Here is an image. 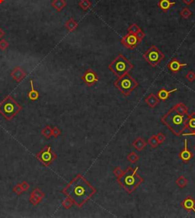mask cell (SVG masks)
<instances>
[{
	"label": "cell",
	"mask_w": 195,
	"mask_h": 218,
	"mask_svg": "<svg viewBox=\"0 0 195 218\" xmlns=\"http://www.w3.org/2000/svg\"><path fill=\"white\" fill-rule=\"evenodd\" d=\"M159 101L160 100L159 99L158 96L156 94H154V93H150L149 96L145 98V102L151 108H154L156 106H157V104L159 103Z\"/></svg>",
	"instance_id": "cell-17"
},
{
	"label": "cell",
	"mask_w": 195,
	"mask_h": 218,
	"mask_svg": "<svg viewBox=\"0 0 195 218\" xmlns=\"http://www.w3.org/2000/svg\"><path fill=\"white\" fill-rule=\"evenodd\" d=\"M65 27L69 32H73L78 27V23L73 18H71L66 22Z\"/></svg>",
	"instance_id": "cell-23"
},
{
	"label": "cell",
	"mask_w": 195,
	"mask_h": 218,
	"mask_svg": "<svg viewBox=\"0 0 195 218\" xmlns=\"http://www.w3.org/2000/svg\"><path fill=\"white\" fill-rule=\"evenodd\" d=\"M73 205H74V203H73V201H72L71 199L68 197H67L66 199H64V200H63V202H62V206H63V208L66 210L71 208L72 206H73Z\"/></svg>",
	"instance_id": "cell-30"
},
{
	"label": "cell",
	"mask_w": 195,
	"mask_h": 218,
	"mask_svg": "<svg viewBox=\"0 0 195 218\" xmlns=\"http://www.w3.org/2000/svg\"><path fill=\"white\" fill-rule=\"evenodd\" d=\"M11 76L17 82H21L25 78L26 73L24 72L20 67H15L11 72Z\"/></svg>",
	"instance_id": "cell-15"
},
{
	"label": "cell",
	"mask_w": 195,
	"mask_h": 218,
	"mask_svg": "<svg viewBox=\"0 0 195 218\" xmlns=\"http://www.w3.org/2000/svg\"><path fill=\"white\" fill-rule=\"evenodd\" d=\"M21 110V107L10 95L6 96L0 104V113L7 120H11Z\"/></svg>",
	"instance_id": "cell-5"
},
{
	"label": "cell",
	"mask_w": 195,
	"mask_h": 218,
	"mask_svg": "<svg viewBox=\"0 0 195 218\" xmlns=\"http://www.w3.org/2000/svg\"><path fill=\"white\" fill-rule=\"evenodd\" d=\"M108 68L115 75L120 78L128 74L129 71L133 68V65L122 54H119L109 64Z\"/></svg>",
	"instance_id": "cell-4"
},
{
	"label": "cell",
	"mask_w": 195,
	"mask_h": 218,
	"mask_svg": "<svg viewBox=\"0 0 195 218\" xmlns=\"http://www.w3.org/2000/svg\"><path fill=\"white\" fill-rule=\"evenodd\" d=\"M3 35H4V31H3L1 28H0V38H1V37H2Z\"/></svg>",
	"instance_id": "cell-42"
},
{
	"label": "cell",
	"mask_w": 195,
	"mask_h": 218,
	"mask_svg": "<svg viewBox=\"0 0 195 218\" xmlns=\"http://www.w3.org/2000/svg\"><path fill=\"white\" fill-rule=\"evenodd\" d=\"M132 145L134 148L138 151H141L146 146V142L142 138L139 137L137 139L134 140L132 143Z\"/></svg>",
	"instance_id": "cell-19"
},
{
	"label": "cell",
	"mask_w": 195,
	"mask_h": 218,
	"mask_svg": "<svg viewBox=\"0 0 195 218\" xmlns=\"http://www.w3.org/2000/svg\"><path fill=\"white\" fill-rule=\"evenodd\" d=\"M178 89L177 88H174V89L170 90V91H168L165 88H162L157 93L156 96H158L159 99L162 101H165L168 99L169 97L170 94H171L172 92H174V91H177Z\"/></svg>",
	"instance_id": "cell-16"
},
{
	"label": "cell",
	"mask_w": 195,
	"mask_h": 218,
	"mask_svg": "<svg viewBox=\"0 0 195 218\" xmlns=\"http://www.w3.org/2000/svg\"><path fill=\"white\" fill-rule=\"evenodd\" d=\"M9 46V43H8L6 40H0V49L1 50H5L8 48V46Z\"/></svg>",
	"instance_id": "cell-37"
},
{
	"label": "cell",
	"mask_w": 195,
	"mask_h": 218,
	"mask_svg": "<svg viewBox=\"0 0 195 218\" xmlns=\"http://www.w3.org/2000/svg\"><path fill=\"white\" fill-rule=\"evenodd\" d=\"M182 2H183L185 5H191L194 2V0H182Z\"/></svg>",
	"instance_id": "cell-41"
},
{
	"label": "cell",
	"mask_w": 195,
	"mask_h": 218,
	"mask_svg": "<svg viewBox=\"0 0 195 218\" xmlns=\"http://www.w3.org/2000/svg\"><path fill=\"white\" fill-rule=\"evenodd\" d=\"M187 80L190 82H194L195 80V73L193 71H189L188 73H187L186 76H185Z\"/></svg>",
	"instance_id": "cell-34"
},
{
	"label": "cell",
	"mask_w": 195,
	"mask_h": 218,
	"mask_svg": "<svg viewBox=\"0 0 195 218\" xmlns=\"http://www.w3.org/2000/svg\"><path fill=\"white\" fill-rule=\"evenodd\" d=\"M175 2H171L170 0H160L158 3V6L163 12H166L172 5H175Z\"/></svg>",
	"instance_id": "cell-20"
},
{
	"label": "cell",
	"mask_w": 195,
	"mask_h": 218,
	"mask_svg": "<svg viewBox=\"0 0 195 218\" xmlns=\"http://www.w3.org/2000/svg\"><path fill=\"white\" fill-rule=\"evenodd\" d=\"M186 129L191 132H195V113H191L188 115L186 122Z\"/></svg>",
	"instance_id": "cell-18"
},
{
	"label": "cell",
	"mask_w": 195,
	"mask_h": 218,
	"mask_svg": "<svg viewBox=\"0 0 195 218\" xmlns=\"http://www.w3.org/2000/svg\"><path fill=\"white\" fill-rule=\"evenodd\" d=\"M174 108L180 114L182 115H188V108L183 104V103L180 102L178 104H175L174 106Z\"/></svg>",
	"instance_id": "cell-24"
},
{
	"label": "cell",
	"mask_w": 195,
	"mask_h": 218,
	"mask_svg": "<svg viewBox=\"0 0 195 218\" xmlns=\"http://www.w3.org/2000/svg\"><path fill=\"white\" fill-rule=\"evenodd\" d=\"M181 205L188 211H194L195 213V201L191 196H188L181 202Z\"/></svg>",
	"instance_id": "cell-14"
},
{
	"label": "cell",
	"mask_w": 195,
	"mask_h": 218,
	"mask_svg": "<svg viewBox=\"0 0 195 218\" xmlns=\"http://www.w3.org/2000/svg\"><path fill=\"white\" fill-rule=\"evenodd\" d=\"M30 85H31V91L30 92L28 93V96L30 100L35 101L39 98V92L37 90H36L35 88H34L32 80H30Z\"/></svg>",
	"instance_id": "cell-21"
},
{
	"label": "cell",
	"mask_w": 195,
	"mask_h": 218,
	"mask_svg": "<svg viewBox=\"0 0 195 218\" xmlns=\"http://www.w3.org/2000/svg\"><path fill=\"white\" fill-rule=\"evenodd\" d=\"M156 139H157V141H158L159 144H162V143H163L164 141H165V136L164 135L163 133H162V132H159V133L156 135Z\"/></svg>",
	"instance_id": "cell-36"
},
{
	"label": "cell",
	"mask_w": 195,
	"mask_h": 218,
	"mask_svg": "<svg viewBox=\"0 0 195 218\" xmlns=\"http://www.w3.org/2000/svg\"><path fill=\"white\" fill-rule=\"evenodd\" d=\"M121 43H122L124 46L128 48V49H133L134 48L137 47V46L141 43V41L137 38V37L135 34L128 33V34H126V35L121 39Z\"/></svg>",
	"instance_id": "cell-9"
},
{
	"label": "cell",
	"mask_w": 195,
	"mask_h": 218,
	"mask_svg": "<svg viewBox=\"0 0 195 218\" xmlns=\"http://www.w3.org/2000/svg\"><path fill=\"white\" fill-rule=\"evenodd\" d=\"M140 31H142L141 28H140V27H139L137 24H131L130 27H128V29H127V32L130 33V34H135V35L137 34H138Z\"/></svg>",
	"instance_id": "cell-27"
},
{
	"label": "cell",
	"mask_w": 195,
	"mask_h": 218,
	"mask_svg": "<svg viewBox=\"0 0 195 218\" xmlns=\"http://www.w3.org/2000/svg\"><path fill=\"white\" fill-rule=\"evenodd\" d=\"M43 197H44V193L39 188H36L31 193L30 202L33 205H37L41 202Z\"/></svg>",
	"instance_id": "cell-12"
},
{
	"label": "cell",
	"mask_w": 195,
	"mask_h": 218,
	"mask_svg": "<svg viewBox=\"0 0 195 218\" xmlns=\"http://www.w3.org/2000/svg\"><path fill=\"white\" fill-rule=\"evenodd\" d=\"M66 2L65 0H54L51 2V5L57 11V12H61L63 9L66 6Z\"/></svg>",
	"instance_id": "cell-22"
},
{
	"label": "cell",
	"mask_w": 195,
	"mask_h": 218,
	"mask_svg": "<svg viewBox=\"0 0 195 218\" xmlns=\"http://www.w3.org/2000/svg\"><path fill=\"white\" fill-rule=\"evenodd\" d=\"M139 166L133 169L131 166L127 167L121 177L118 178V184L121 185L125 191L128 193H132L140 184L143 183V179L137 173Z\"/></svg>",
	"instance_id": "cell-3"
},
{
	"label": "cell",
	"mask_w": 195,
	"mask_h": 218,
	"mask_svg": "<svg viewBox=\"0 0 195 218\" xmlns=\"http://www.w3.org/2000/svg\"><path fill=\"white\" fill-rule=\"evenodd\" d=\"M178 157L185 163H188V162L193 158V157H194V154H193L192 152L190 151L189 149H188V140L187 139L185 140V147H184L183 150L179 153Z\"/></svg>",
	"instance_id": "cell-11"
},
{
	"label": "cell",
	"mask_w": 195,
	"mask_h": 218,
	"mask_svg": "<svg viewBox=\"0 0 195 218\" xmlns=\"http://www.w3.org/2000/svg\"><path fill=\"white\" fill-rule=\"evenodd\" d=\"M184 135H194V136H195V132H191L190 134H184Z\"/></svg>",
	"instance_id": "cell-43"
},
{
	"label": "cell",
	"mask_w": 195,
	"mask_h": 218,
	"mask_svg": "<svg viewBox=\"0 0 195 218\" xmlns=\"http://www.w3.org/2000/svg\"><path fill=\"white\" fill-rule=\"evenodd\" d=\"M42 135L47 138H50L52 136V129L50 126H46L44 129L42 130Z\"/></svg>",
	"instance_id": "cell-32"
},
{
	"label": "cell",
	"mask_w": 195,
	"mask_h": 218,
	"mask_svg": "<svg viewBox=\"0 0 195 218\" xmlns=\"http://www.w3.org/2000/svg\"><path fill=\"white\" fill-rule=\"evenodd\" d=\"M62 192L69 198L74 205L81 208L97 192V190L82 174L79 173L62 190Z\"/></svg>",
	"instance_id": "cell-1"
},
{
	"label": "cell",
	"mask_w": 195,
	"mask_h": 218,
	"mask_svg": "<svg viewBox=\"0 0 195 218\" xmlns=\"http://www.w3.org/2000/svg\"><path fill=\"white\" fill-rule=\"evenodd\" d=\"M187 66H188V64L182 63V62H180V61H179L178 60H177V59H173L171 61L169 62V63L168 64V65H167L168 69H169L171 71H172L173 73L178 72L182 68Z\"/></svg>",
	"instance_id": "cell-13"
},
{
	"label": "cell",
	"mask_w": 195,
	"mask_h": 218,
	"mask_svg": "<svg viewBox=\"0 0 195 218\" xmlns=\"http://www.w3.org/2000/svg\"><path fill=\"white\" fill-rule=\"evenodd\" d=\"M81 78L83 81L84 83L87 85V86L88 87L93 86L99 80V77H98L97 73L95 71H93L92 69H91V68L86 70L82 75Z\"/></svg>",
	"instance_id": "cell-10"
},
{
	"label": "cell",
	"mask_w": 195,
	"mask_h": 218,
	"mask_svg": "<svg viewBox=\"0 0 195 218\" xmlns=\"http://www.w3.org/2000/svg\"><path fill=\"white\" fill-rule=\"evenodd\" d=\"M115 88H118L121 93L125 96H129L132 91H133L137 87L139 83L129 74L120 77L114 82Z\"/></svg>",
	"instance_id": "cell-6"
},
{
	"label": "cell",
	"mask_w": 195,
	"mask_h": 218,
	"mask_svg": "<svg viewBox=\"0 0 195 218\" xmlns=\"http://www.w3.org/2000/svg\"><path fill=\"white\" fill-rule=\"evenodd\" d=\"M180 15H182L185 19H188V18H190V16L192 15V12H191V10H190L188 7H184L180 12Z\"/></svg>",
	"instance_id": "cell-28"
},
{
	"label": "cell",
	"mask_w": 195,
	"mask_h": 218,
	"mask_svg": "<svg viewBox=\"0 0 195 218\" xmlns=\"http://www.w3.org/2000/svg\"><path fill=\"white\" fill-rule=\"evenodd\" d=\"M61 134V132H60V129L57 127H54L52 129V136H54V138H57L59 135Z\"/></svg>",
	"instance_id": "cell-38"
},
{
	"label": "cell",
	"mask_w": 195,
	"mask_h": 218,
	"mask_svg": "<svg viewBox=\"0 0 195 218\" xmlns=\"http://www.w3.org/2000/svg\"><path fill=\"white\" fill-rule=\"evenodd\" d=\"M123 173H124V170H123L121 167H119V166H118V167L115 168L113 171V174L117 177V178H119V177H121V176L123 175Z\"/></svg>",
	"instance_id": "cell-33"
},
{
	"label": "cell",
	"mask_w": 195,
	"mask_h": 218,
	"mask_svg": "<svg viewBox=\"0 0 195 218\" xmlns=\"http://www.w3.org/2000/svg\"><path fill=\"white\" fill-rule=\"evenodd\" d=\"M136 36H137V38H138V39H139V40H140V41H141V42H142V40H143V39H144L145 36H146V35H145L144 32H143V31H140V32H139V33H138V34H136Z\"/></svg>",
	"instance_id": "cell-39"
},
{
	"label": "cell",
	"mask_w": 195,
	"mask_h": 218,
	"mask_svg": "<svg viewBox=\"0 0 195 218\" xmlns=\"http://www.w3.org/2000/svg\"><path fill=\"white\" fill-rule=\"evenodd\" d=\"M143 57L149 65L152 67H156L165 58V54L162 53L156 46L152 45L143 54Z\"/></svg>",
	"instance_id": "cell-7"
},
{
	"label": "cell",
	"mask_w": 195,
	"mask_h": 218,
	"mask_svg": "<svg viewBox=\"0 0 195 218\" xmlns=\"http://www.w3.org/2000/svg\"><path fill=\"white\" fill-rule=\"evenodd\" d=\"M79 5L80 6L81 9H82V10L87 11L92 7V2L89 0H80Z\"/></svg>",
	"instance_id": "cell-26"
},
{
	"label": "cell",
	"mask_w": 195,
	"mask_h": 218,
	"mask_svg": "<svg viewBox=\"0 0 195 218\" xmlns=\"http://www.w3.org/2000/svg\"><path fill=\"white\" fill-rule=\"evenodd\" d=\"M127 158L131 163H135L136 162L138 161L139 159H140V157L137 154L136 152L132 151L131 153H130L128 155H127Z\"/></svg>",
	"instance_id": "cell-29"
},
{
	"label": "cell",
	"mask_w": 195,
	"mask_h": 218,
	"mask_svg": "<svg viewBox=\"0 0 195 218\" xmlns=\"http://www.w3.org/2000/svg\"><path fill=\"white\" fill-rule=\"evenodd\" d=\"M21 186L22 187V188L24 189V191H27V190L29 189L30 188V185L27 183V182H22L21 183Z\"/></svg>",
	"instance_id": "cell-40"
},
{
	"label": "cell",
	"mask_w": 195,
	"mask_h": 218,
	"mask_svg": "<svg viewBox=\"0 0 195 218\" xmlns=\"http://www.w3.org/2000/svg\"><path fill=\"white\" fill-rule=\"evenodd\" d=\"M148 144H149L152 148H156V147H158V145L159 144L158 141H157L156 135H152V136H151L150 138L148 139Z\"/></svg>",
	"instance_id": "cell-31"
},
{
	"label": "cell",
	"mask_w": 195,
	"mask_h": 218,
	"mask_svg": "<svg viewBox=\"0 0 195 218\" xmlns=\"http://www.w3.org/2000/svg\"><path fill=\"white\" fill-rule=\"evenodd\" d=\"M13 191H14V192L16 193V194H18V195L21 194V193L23 192V191H24V189L22 188V187H21V184H17L16 186L14 187Z\"/></svg>",
	"instance_id": "cell-35"
},
{
	"label": "cell",
	"mask_w": 195,
	"mask_h": 218,
	"mask_svg": "<svg viewBox=\"0 0 195 218\" xmlns=\"http://www.w3.org/2000/svg\"><path fill=\"white\" fill-rule=\"evenodd\" d=\"M4 1L5 0H0V4H2V3L4 2Z\"/></svg>",
	"instance_id": "cell-44"
},
{
	"label": "cell",
	"mask_w": 195,
	"mask_h": 218,
	"mask_svg": "<svg viewBox=\"0 0 195 218\" xmlns=\"http://www.w3.org/2000/svg\"><path fill=\"white\" fill-rule=\"evenodd\" d=\"M194 151H195V145H194Z\"/></svg>",
	"instance_id": "cell-45"
},
{
	"label": "cell",
	"mask_w": 195,
	"mask_h": 218,
	"mask_svg": "<svg viewBox=\"0 0 195 218\" xmlns=\"http://www.w3.org/2000/svg\"><path fill=\"white\" fill-rule=\"evenodd\" d=\"M175 183L179 188H185L187 185H188V181L187 179H185V177L184 176H179L178 178L176 180Z\"/></svg>",
	"instance_id": "cell-25"
},
{
	"label": "cell",
	"mask_w": 195,
	"mask_h": 218,
	"mask_svg": "<svg viewBox=\"0 0 195 218\" xmlns=\"http://www.w3.org/2000/svg\"><path fill=\"white\" fill-rule=\"evenodd\" d=\"M188 115L180 114L174 107H172L162 118L161 121L173 132L174 135L179 136L186 129Z\"/></svg>",
	"instance_id": "cell-2"
},
{
	"label": "cell",
	"mask_w": 195,
	"mask_h": 218,
	"mask_svg": "<svg viewBox=\"0 0 195 218\" xmlns=\"http://www.w3.org/2000/svg\"><path fill=\"white\" fill-rule=\"evenodd\" d=\"M37 160H40L43 166H49L54 160L57 159V154L52 150L50 145L46 146L42 151H40L37 155Z\"/></svg>",
	"instance_id": "cell-8"
}]
</instances>
